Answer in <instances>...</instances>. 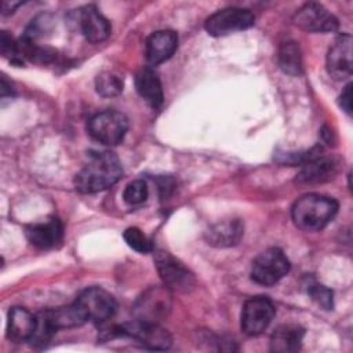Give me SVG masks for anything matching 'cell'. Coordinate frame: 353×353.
Here are the masks:
<instances>
[{"instance_id": "4", "label": "cell", "mask_w": 353, "mask_h": 353, "mask_svg": "<svg viewBox=\"0 0 353 353\" xmlns=\"http://www.w3.org/2000/svg\"><path fill=\"white\" fill-rule=\"evenodd\" d=\"M171 307V291L165 285H152L137 298L132 313L138 321L160 324L168 317Z\"/></svg>"}, {"instance_id": "12", "label": "cell", "mask_w": 353, "mask_h": 353, "mask_svg": "<svg viewBox=\"0 0 353 353\" xmlns=\"http://www.w3.org/2000/svg\"><path fill=\"white\" fill-rule=\"evenodd\" d=\"M296 26L306 32L328 33L338 29V19L321 4L306 3L294 15Z\"/></svg>"}, {"instance_id": "14", "label": "cell", "mask_w": 353, "mask_h": 353, "mask_svg": "<svg viewBox=\"0 0 353 353\" xmlns=\"http://www.w3.org/2000/svg\"><path fill=\"white\" fill-rule=\"evenodd\" d=\"M339 168V161L332 156H324L323 150L302 164L296 181L301 183H320L332 179Z\"/></svg>"}, {"instance_id": "23", "label": "cell", "mask_w": 353, "mask_h": 353, "mask_svg": "<svg viewBox=\"0 0 353 353\" xmlns=\"http://www.w3.org/2000/svg\"><path fill=\"white\" fill-rule=\"evenodd\" d=\"M97 92L102 97H116L123 91V80L110 72H103L98 74L95 80Z\"/></svg>"}, {"instance_id": "7", "label": "cell", "mask_w": 353, "mask_h": 353, "mask_svg": "<svg viewBox=\"0 0 353 353\" xmlns=\"http://www.w3.org/2000/svg\"><path fill=\"white\" fill-rule=\"evenodd\" d=\"M290 272V261L285 254L276 247L261 252L252 262L251 277L261 285H273Z\"/></svg>"}, {"instance_id": "6", "label": "cell", "mask_w": 353, "mask_h": 353, "mask_svg": "<svg viewBox=\"0 0 353 353\" xmlns=\"http://www.w3.org/2000/svg\"><path fill=\"white\" fill-rule=\"evenodd\" d=\"M154 263L163 284L170 291L186 294L194 288L196 280L193 273L170 252L157 251L154 254Z\"/></svg>"}, {"instance_id": "16", "label": "cell", "mask_w": 353, "mask_h": 353, "mask_svg": "<svg viewBox=\"0 0 353 353\" xmlns=\"http://www.w3.org/2000/svg\"><path fill=\"white\" fill-rule=\"evenodd\" d=\"M178 47V36L174 30H157L152 33L145 43L146 61L150 65H159L172 57Z\"/></svg>"}, {"instance_id": "21", "label": "cell", "mask_w": 353, "mask_h": 353, "mask_svg": "<svg viewBox=\"0 0 353 353\" xmlns=\"http://www.w3.org/2000/svg\"><path fill=\"white\" fill-rule=\"evenodd\" d=\"M40 313L44 317V320L47 321V324L54 331H57L59 328L79 327L87 321L85 316L83 314V312L80 310V307L77 306L76 302L72 305H68V306H62V307L47 309Z\"/></svg>"}, {"instance_id": "9", "label": "cell", "mask_w": 353, "mask_h": 353, "mask_svg": "<svg viewBox=\"0 0 353 353\" xmlns=\"http://www.w3.org/2000/svg\"><path fill=\"white\" fill-rule=\"evenodd\" d=\"M77 306L85 316L87 321L105 323L112 319L116 312V301L113 295L99 287L84 290L76 299Z\"/></svg>"}, {"instance_id": "17", "label": "cell", "mask_w": 353, "mask_h": 353, "mask_svg": "<svg viewBox=\"0 0 353 353\" xmlns=\"http://www.w3.org/2000/svg\"><path fill=\"white\" fill-rule=\"evenodd\" d=\"M37 328V316L25 307H12L8 312L7 338L12 342H30Z\"/></svg>"}, {"instance_id": "18", "label": "cell", "mask_w": 353, "mask_h": 353, "mask_svg": "<svg viewBox=\"0 0 353 353\" xmlns=\"http://www.w3.org/2000/svg\"><path fill=\"white\" fill-rule=\"evenodd\" d=\"M244 234V226L240 219H228L214 223L205 232V240L214 247L236 245Z\"/></svg>"}, {"instance_id": "5", "label": "cell", "mask_w": 353, "mask_h": 353, "mask_svg": "<svg viewBox=\"0 0 353 353\" xmlns=\"http://www.w3.org/2000/svg\"><path fill=\"white\" fill-rule=\"evenodd\" d=\"M88 134L99 143L113 146L123 141L127 130V117L116 110H105L94 114L87 124Z\"/></svg>"}, {"instance_id": "25", "label": "cell", "mask_w": 353, "mask_h": 353, "mask_svg": "<svg viewBox=\"0 0 353 353\" xmlns=\"http://www.w3.org/2000/svg\"><path fill=\"white\" fill-rule=\"evenodd\" d=\"M123 237H124L125 243L128 244V247H131L137 252L148 254V252H150L153 250L150 240L138 228H128V229H125V232L123 233Z\"/></svg>"}, {"instance_id": "24", "label": "cell", "mask_w": 353, "mask_h": 353, "mask_svg": "<svg viewBox=\"0 0 353 353\" xmlns=\"http://www.w3.org/2000/svg\"><path fill=\"white\" fill-rule=\"evenodd\" d=\"M148 193L149 192H148V186H146L145 181L135 179L125 186V189L123 192V200L128 205H139L146 201Z\"/></svg>"}, {"instance_id": "29", "label": "cell", "mask_w": 353, "mask_h": 353, "mask_svg": "<svg viewBox=\"0 0 353 353\" xmlns=\"http://www.w3.org/2000/svg\"><path fill=\"white\" fill-rule=\"evenodd\" d=\"M339 105H341V108H342L347 114L352 113V84H347V85L343 88V91H342V94H341V97H339Z\"/></svg>"}, {"instance_id": "10", "label": "cell", "mask_w": 353, "mask_h": 353, "mask_svg": "<svg viewBox=\"0 0 353 353\" xmlns=\"http://www.w3.org/2000/svg\"><path fill=\"white\" fill-rule=\"evenodd\" d=\"M70 22L91 43H101L110 34L109 21L95 6H84L70 14Z\"/></svg>"}, {"instance_id": "26", "label": "cell", "mask_w": 353, "mask_h": 353, "mask_svg": "<svg viewBox=\"0 0 353 353\" xmlns=\"http://www.w3.org/2000/svg\"><path fill=\"white\" fill-rule=\"evenodd\" d=\"M307 294L324 310L332 309V306H334L332 291L330 288H327L325 285L319 284V283H312L307 285Z\"/></svg>"}, {"instance_id": "20", "label": "cell", "mask_w": 353, "mask_h": 353, "mask_svg": "<svg viewBox=\"0 0 353 353\" xmlns=\"http://www.w3.org/2000/svg\"><path fill=\"white\" fill-rule=\"evenodd\" d=\"M305 330L298 324H283L270 336V350L276 353H292L301 349Z\"/></svg>"}, {"instance_id": "8", "label": "cell", "mask_w": 353, "mask_h": 353, "mask_svg": "<svg viewBox=\"0 0 353 353\" xmlns=\"http://www.w3.org/2000/svg\"><path fill=\"white\" fill-rule=\"evenodd\" d=\"M254 22L255 17L250 10L240 7H228L210 15L205 19L204 28L208 34L219 37L234 32L245 30L251 28Z\"/></svg>"}, {"instance_id": "30", "label": "cell", "mask_w": 353, "mask_h": 353, "mask_svg": "<svg viewBox=\"0 0 353 353\" xmlns=\"http://www.w3.org/2000/svg\"><path fill=\"white\" fill-rule=\"evenodd\" d=\"M21 3H8V1H3V6H1V14L3 15H8V14H11V12H14V8L15 7H18Z\"/></svg>"}, {"instance_id": "15", "label": "cell", "mask_w": 353, "mask_h": 353, "mask_svg": "<svg viewBox=\"0 0 353 353\" xmlns=\"http://www.w3.org/2000/svg\"><path fill=\"white\" fill-rule=\"evenodd\" d=\"M25 236L28 241L40 250H48L58 245L63 236L62 222L52 216L43 222H36L25 229Z\"/></svg>"}, {"instance_id": "1", "label": "cell", "mask_w": 353, "mask_h": 353, "mask_svg": "<svg viewBox=\"0 0 353 353\" xmlns=\"http://www.w3.org/2000/svg\"><path fill=\"white\" fill-rule=\"evenodd\" d=\"M123 175L119 157L112 152H97L76 174L74 188L80 193H97L114 185Z\"/></svg>"}, {"instance_id": "2", "label": "cell", "mask_w": 353, "mask_h": 353, "mask_svg": "<svg viewBox=\"0 0 353 353\" xmlns=\"http://www.w3.org/2000/svg\"><path fill=\"white\" fill-rule=\"evenodd\" d=\"M336 212V200L317 193H307L299 197L291 210L292 221L296 228L306 232L323 229L334 219Z\"/></svg>"}, {"instance_id": "3", "label": "cell", "mask_w": 353, "mask_h": 353, "mask_svg": "<svg viewBox=\"0 0 353 353\" xmlns=\"http://www.w3.org/2000/svg\"><path fill=\"white\" fill-rule=\"evenodd\" d=\"M110 332L106 331V339H112L116 336L131 338L139 342L142 346L152 350H165L171 346L172 338L170 332L163 328L160 324L143 323L134 320L132 323H125L121 325H114L109 328Z\"/></svg>"}, {"instance_id": "27", "label": "cell", "mask_w": 353, "mask_h": 353, "mask_svg": "<svg viewBox=\"0 0 353 353\" xmlns=\"http://www.w3.org/2000/svg\"><path fill=\"white\" fill-rule=\"evenodd\" d=\"M51 22L52 21H51L50 15H39L30 22V25L28 26L23 36L30 40H36L37 37L44 36V32L51 30V25H52Z\"/></svg>"}, {"instance_id": "28", "label": "cell", "mask_w": 353, "mask_h": 353, "mask_svg": "<svg viewBox=\"0 0 353 353\" xmlns=\"http://www.w3.org/2000/svg\"><path fill=\"white\" fill-rule=\"evenodd\" d=\"M0 51H1L3 57L10 58L12 62H19L18 61L17 40H14L7 32H1V36H0Z\"/></svg>"}, {"instance_id": "22", "label": "cell", "mask_w": 353, "mask_h": 353, "mask_svg": "<svg viewBox=\"0 0 353 353\" xmlns=\"http://www.w3.org/2000/svg\"><path fill=\"white\" fill-rule=\"evenodd\" d=\"M277 62L280 69L290 76H299L303 72L302 51L296 41H284L277 52Z\"/></svg>"}, {"instance_id": "13", "label": "cell", "mask_w": 353, "mask_h": 353, "mask_svg": "<svg viewBox=\"0 0 353 353\" xmlns=\"http://www.w3.org/2000/svg\"><path fill=\"white\" fill-rule=\"evenodd\" d=\"M327 70L336 80L352 74V36L345 33L335 39L327 52Z\"/></svg>"}, {"instance_id": "11", "label": "cell", "mask_w": 353, "mask_h": 353, "mask_svg": "<svg viewBox=\"0 0 353 353\" xmlns=\"http://www.w3.org/2000/svg\"><path fill=\"white\" fill-rule=\"evenodd\" d=\"M274 316L273 303L265 296H254L245 301L241 310V330L250 336L262 334Z\"/></svg>"}, {"instance_id": "19", "label": "cell", "mask_w": 353, "mask_h": 353, "mask_svg": "<svg viewBox=\"0 0 353 353\" xmlns=\"http://www.w3.org/2000/svg\"><path fill=\"white\" fill-rule=\"evenodd\" d=\"M135 88L139 97L145 99V102L153 109H159L163 105V85L157 73L152 68H142L137 73Z\"/></svg>"}]
</instances>
